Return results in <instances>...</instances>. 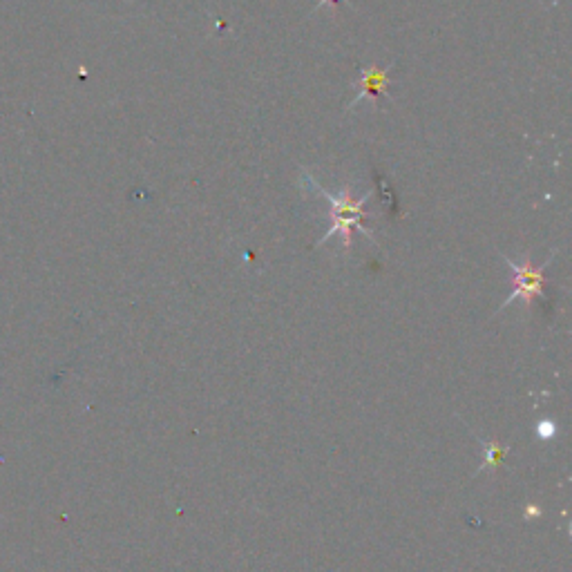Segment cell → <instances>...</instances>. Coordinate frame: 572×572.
<instances>
[{
	"mask_svg": "<svg viewBox=\"0 0 572 572\" xmlns=\"http://www.w3.org/2000/svg\"><path fill=\"white\" fill-rule=\"evenodd\" d=\"M302 181L307 184L313 193H318L320 197H324L331 206V228L327 233H324L320 240L316 242V246L327 244V240H331L333 235H342V244H345V249H351V242H354V231L362 233L367 237L371 244H376V237L371 235L365 226H362V219L367 217V208L365 204L369 202L371 197V190L367 195H362L360 199L351 197V188H342L338 195H331L327 190L320 188V184L316 179H313L309 173H302Z\"/></svg>",
	"mask_w": 572,
	"mask_h": 572,
	"instance_id": "1",
	"label": "cell"
},
{
	"mask_svg": "<svg viewBox=\"0 0 572 572\" xmlns=\"http://www.w3.org/2000/svg\"><path fill=\"white\" fill-rule=\"evenodd\" d=\"M555 255H557V251L550 253V257L543 264H535L528 255L523 257L521 262H514V260H510V257L503 255L505 264H508L510 269H512V273H514V278H512L514 289H512V293L508 295V298L501 302V309L508 307V304H512L514 300H521L530 309L532 302H535L537 298H541L543 289H546V275H543V271H546V266L552 260H555Z\"/></svg>",
	"mask_w": 572,
	"mask_h": 572,
	"instance_id": "2",
	"label": "cell"
},
{
	"mask_svg": "<svg viewBox=\"0 0 572 572\" xmlns=\"http://www.w3.org/2000/svg\"><path fill=\"white\" fill-rule=\"evenodd\" d=\"M387 83H389V70L376 68V65L374 68H367L360 76L358 92H356V97H354V101H351L349 108H356L365 97H378V94H385Z\"/></svg>",
	"mask_w": 572,
	"mask_h": 572,
	"instance_id": "3",
	"label": "cell"
},
{
	"mask_svg": "<svg viewBox=\"0 0 572 572\" xmlns=\"http://www.w3.org/2000/svg\"><path fill=\"white\" fill-rule=\"evenodd\" d=\"M322 5H333V7H338V5H340V0H320V3H318V9H320Z\"/></svg>",
	"mask_w": 572,
	"mask_h": 572,
	"instance_id": "4",
	"label": "cell"
}]
</instances>
